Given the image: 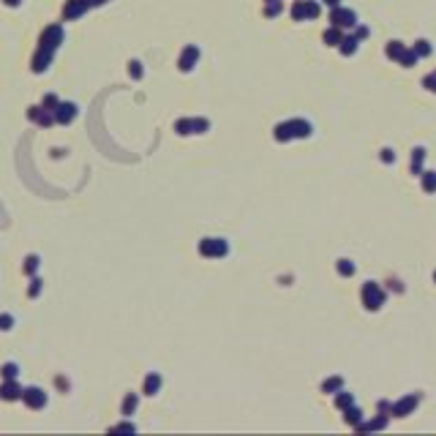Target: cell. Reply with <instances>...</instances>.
Here are the masks:
<instances>
[{
  "instance_id": "83f0119b",
  "label": "cell",
  "mask_w": 436,
  "mask_h": 436,
  "mask_svg": "<svg viewBox=\"0 0 436 436\" xmlns=\"http://www.w3.org/2000/svg\"><path fill=\"white\" fill-rule=\"evenodd\" d=\"M57 104H60V101H57V96H52V93H49V96H44V109L55 112V109H57Z\"/></svg>"
},
{
  "instance_id": "74e56055",
  "label": "cell",
  "mask_w": 436,
  "mask_h": 436,
  "mask_svg": "<svg viewBox=\"0 0 436 436\" xmlns=\"http://www.w3.org/2000/svg\"><path fill=\"white\" fill-rule=\"evenodd\" d=\"M368 36V27H357V38H365Z\"/></svg>"
},
{
  "instance_id": "484cf974",
  "label": "cell",
  "mask_w": 436,
  "mask_h": 436,
  "mask_svg": "<svg viewBox=\"0 0 436 436\" xmlns=\"http://www.w3.org/2000/svg\"><path fill=\"white\" fill-rule=\"evenodd\" d=\"M335 406H338V409H349V406H352V395H349V393H341L338 398H335Z\"/></svg>"
},
{
  "instance_id": "277c9868",
  "label": "cell",
  "mask_w": 436,
  "mask_h": 436,
  "mask_svg": "<svg viewBox=\"0 0 436 436\" xmlns=\"http://www.w3.org/2000/svg\"><path fill=\"white\" fill-rule=\"evenodd\" d=\"M382 303H385V289H382L379 284L368 281V284L363 287V305L368 308V311H376Z\"/></svg>"
},
{
  "instance_id": "3957f363",
  "label": "cell",
  "mask_w": 436,
  "mask_h": 436,
  "mask_svg": "<svg viewBox=\"0 0 436 436\" xmlns=\"http://www.w3.org/2000/svg\"><path fill=\"white\" fill-rule=\"evenodd\" d=\"M199 254L202 257H210V259H221L229 254V246H226V240H221V237H205V240L199 243Z\"/></svg>"
},
{
  "instance_id": "ba28073f",
  "label": "cell",
  "mask_w": 436,
  "mask_h": 436,
  "mask_svg": "<svg viewBox=\"0 0 436 436\" xmlns=\"http://www.w3.org/2000/svg\"><path fill=\"white\" fill-rule=\"evenodd\" d=\"M330 22H333V27H354L357 25V16H354V11L349 8H333V14H330Z\"/></svg>"
},
{
  "instance_id": "8fae6325",
  "label": "cell",
  "mask_w": 436,
  "mask_h": 436,
  "mask_svg": "<svg viewBox=\"0 0 436 436\" xmlns=\"http://www.w3.org/2000/svg\"><path fill=\"white\" fill-rule=\"evenodd\" d=\"M77 104H71V101H66V104H57V109H55V123H71L74 118H77Z\"/></svg>"
},
{
  "instance_id": "4316f807",
  "label": "cell",
  "mask_w": 436,
  "mask_h": 436,
  "mask_svg": "<svg viewBox=\"0 0 436 436\" xmlns=\"http://www.w3.org/2000/svg\"><path fill=\"white\" fill-rule=\"evenodd\" d=\"M338 273H341V276H352V273H354V265H352L349 259H341V262H338Z\"/></svg>"
},
{
  "instance_id": "5bb4252c",
  "label": "cell",
  "mask_w": 436,
  "mask_h": 436,
  "mask_svg": "<svg viewBox=\"0 0 436 436\" xmlns=\"http://www.w3.org/2000/svg\"><path fill=\"white\" fill-rule=\"evenodd\" d=\"M22 387L16 385V379H5V385H0V398L3 401H16V398H22Z\"/></svg>"
},
{
  "instance_id": "9c48e42d",
  "label": "cell",
  "mask_w": 436,
  "mask_h": 436,
  "mask_svg": "<svg viewBox=\"0 0 436 436\" xmlns=\"http://www.w3.org/2000/svg\"><path fill=\"white\" fill-rule=\"evenodd\" d=\"M22 401H25L30 409H44L46 406V393L41 390V387H27V390L22 393Z\"/></svg>"
},
{
  "instance_id": "9a60e30c",
  "label": "cell",
  "mask_w": 436,
  "mask_h": 436,
  "mask_svg": "<svg viewBox=\"0 0 436 436\" xmlns=\"http://www.w3.org/2000/svg\"><path fill=\"white\" fill-rule=\"evenodd\" d=\"M417 401H420L417 395H409V398H401L398 404L393 406V415H395V417H406V415H409V412L417 406Z\"/></svg>"
},
{
  "instance_id": "ffe728a7",
  "label": "cell",
  "mask_w": 436,
  "mask_h": 436,
  "mask_svg": "<svg viewBox=\"0 0 436 436\" xmlns=\"http://www.w3.org/2000/svg\"><path fill=\"white\" fill-rule=\"evenodd\" d=\"M0 374H3V379H16L19 368H16V363H5L3 368H0Z\"/></svg>"
},
{
  "instance_id": "44dd1931",
  "label": "cell",
  "mask_w": 436,
  "mask_h": 436,
  "mask_svg": "<svg viewBox=\"0 0 436 436\" xmlns=\"http://www.w3.org/2000/svg\"><path fill=\"white\" fill-rule=\"evenodd\" d=\"M423 188L436 191V172H423Z\"/></svg>"
},
{
  "instance_id": "60d3db41",
  "label": "cell",
  "mask_w": 436,
  "mask_h": 436,
  "mask_svg": "<svg viewBox=\"0 0 436 436\" xmlns=\"http://www.w3.org/2000/svg\"><path fill=\"white\" fill-rule=\"evenodd\" d=\"M265 3H281V0H265Z\"/></svg>"
},
{
  "instance_id": "7a4b0ae2",
  "label": "cell",
  "mask_w": 436,
  "mask_h": 436,
  "mask_svg": "<svg viewBox=\"0 0 436 436\" xmlns=\"http://www.w3.org/2000/svg\"><path fill=\"white\" fill-rule=\"evenodd\" d=\"M273 134H276L278 142H287V139H294V137H308L311 134V123H305V120H287V123H278Z\"/></svg>"
},
{
  "instance_id": "836d02e7",
  "label": "cell",
  "mask_w": 436,
  "mask_h": 436,
  "mask_svg": "<svg viewBox=\"0 0 436 436\" xmlns=\"http://www.w3.org/2000/svg\"><path fill=\"white\" fill-rule=\"evenodd\" d=\"M423 85H426L428 90H434V93H436V71H434V74H428V77L423 79Z\"/></svg>"
},
{
  "instance_id": "30bf717a",
  "label": "cell",
  "mask_w": 436,
  "mask_h": 436,
  "mask_svg": "<svg viewBox=\"0 0 436 436\" xmlns=\"http://www.w3.org/2000/svg\"><path fill=\"white\" fill-rule=\"evenodd\" d=\"M90 5H93V0H68L66 8H63V16H66V19H77V16H82Z\"/></svg>"
},
{
  "instance_id": "f546056e",
  "label": "cell",
  "mask_w": 436,
  "mask_h": 436,
  "mask_svg": "<svg viewBox=\"0 0 436 436\" xmlns=\"http://www.w3.org/2000/svg\"><path fill=\"white\" fill-rule=\"evenodd\" d=\"M281 14V3H267L265 5V16H278Z\"/></svg>"
},
{
  "instance_id": "e0dca14e",
  "label": "cell",
  "mask_w": 436,
  "mask_h": 436,
  "mask_svg": "<svg viewBox=\"0 0 436 436\" xmlns=\"http://www.w3.org/2000/svg\"><path fill=\"white\" fill-rule=\"evenodd\" d=\"M341 41H344V36H341V27H330V30L324 33V44H330V46H338Z\"/></svg>"
},
{
  "instance_id": "8d00e7d4",
  "label": "cell",
  "mask_w": 436,
  "mask_h": 436,
  "mask_svg": "<svg viewBox=\"0 0 436 436\" xmlns=\"http://www.w3.org/2000/svg\"><path fill=\"white\" fill-rule=\"evenodd\" d=\"M115 431H134V426H129V423H120V426H115Z\"/></svg>"
},
{
  "instance_id": "d4e9b609",
  "label": "cell",
  "mask_w": 436,
  "mask_h": 436,
  "mask_svg": "<svg viewBox=\"0 0 436 436\" xmlns=\"http://www.w3.org/2000/svg\"><path fill=\"white\" fill-rule=\"evenodd\" d=\"M415 55H417V57L431 55V44H428V41H417V44H415Z\"/></svg>"
},
{
  "instance_id": "f35d334b",
  "label": "cell",
  "mask_w": 436,
  "mask_h": 436,
  "mask_svg": "<svg viewBox=\"0 0 436 436\" xmlns=\"http://www.w3.org/2000/svg\"><path fill=\"white\" fill-rule=\"evenodd\" d=\"M324 3H327L330 8H338V5H341V0H324Z\"/></svg>"
},
{
  "instance_id": "f1b7e54d",
  "label": "cell",
  "mask_w": 436,
  "mask_h": 436,
  "mask_svg": "<svg viewBox=\"0 0 436 436\" xmlns=\"http://www.w3.org/2000/svg\"><path fill=\"white\" fill-rule=\"evenodd\" d=\"M338 387H341V376H333V379L324 382V393H333V390H338Z\"/></svg>"
},
{
  "instance_id": "603a6c76",
  "label": "cell",
  "mask_w": 436,
  "mask_h": 436,
  "mask_svg": "<svg viewBox=\"0 0 436 436\" xmlns=\"http://www.w3.org/2000/svg\"><path fill=\"white\" fill-rule=\"evenodd\" d=\"M346 423H352V426H363V423H360V409H354V406H349V409H346Z\"/></svg>"
},
{
  "instance_id": "1f68e13d",
  "label": "cell",
  "mask_w": 436,
  "mask_h": 436,
  "mask_svg": "<svg viewBox=\"0 0 436 436\" xmlns=\"http://www.w3.org/2000/svg\"><path fill=\"white\" fill-rule=\"evenodd\" d=\"M38 292H41V278H33V284H30V297H38Z\"/></svg>"
},
{
  "instance_id": "7c38bea8",
  "label": "cell",
  "mask_w": 436,
  "mask_h": 436,
  "mask_svg": "<svg viewBox=\"0 0 436 436\" xmlns=\"http://www.w3.org/2000/svg\"><path fill=\"white\" fill-rule=\"evenodd\" d=\"M196 60H199V49H196L194 44H191V46H185V49H183V55H180V63H177V66H180V71H191V68L196 66Z\"/></svg>"
},
{
  "instance_id": "ab89813d",
  "label": "cell",
  "mask_w": 436,
  "mask_h": 436,
  "mask_svg": "<svg viewBox=\"0 0 436 436\" xmlns=\"http://www.w3.org/2000/svg\"><path fill=\"white\" fill-rule=\"evenodd\" d=\"M22 0H5V5H19Z\"/></svg>"
},
{
  "instance_id": "d6986e66",
  "label": "cell",
  "mask_w": 436,
  "mask_h": 436,
  "mask_svg": "<svg viewBox=\"0 0 436 436\" xmlns=\"http://www.w3.org/2000/svg\"><path fill=\"white\" fill-rule=\"evenodd\" d=\"M385 426H387V417L382 415V417H376V420H371V423H363L360 431H374V428H385Z\"/></svg>"
},
{
  "instance_id": "4dcf8cb0",
  "label": "cell",
  "mask_w": 436,
  "mask_h": 436,
  "mask_svg": "<svg viewBox=\"0 0 436 436\" xmlns=\"http://www.w3.org/2000/svg\"><path fill=\"white\" fill-rule=\"evenodd\" d=\"M36 270H38V257H27L25 273H30V276H33V273H36Z\"/></svg>"
},
{
  "instance_id": "4fadbf2b",
  "label": "cell",
  "mask_w": 436,
  "mask_h": 436,
  "mask_svg": "<svg viewBox=\"0 0 436 436\" xmlns=\"http://www.w3.org/2000/svg\"><path fill=\"white\" fill-rule=\"evenodd\" d=\"M27 118L36 120L38 126H52V123H55V112H49V109H44V107H30Z\"/></svg>"
},
{
  "instance_id": "2e32d148",
  "label": "cell",
  "mask_w": 436,
  "mask_h": 436,
  "mask_svg": "<svg viewBox=\"0 0 436 436\" xmlns=\"http://www.w3.org/2000/svg\"><path fill=\"white\" fill-rule=\"evenodd\" d=\"M161 390V376L158 374H147L145 376V395H155Z\"/></svg>"
},
{
  "instance_id": "e575fe53",
  "label": "cell",
  "mask_w": 436,
  "mask_h": 436,
  "mask_svg": "<svg viewBox=\"0 0 436 436\" xmlns=\"http://www.w3.org/2000/svg\"><path fill=\"white\" fill-rule=\"evenodd\" d=\"M129 71H131V77H134V79H139V77H142V66H139L137 60L131 63V68H129Z\"/></svg>"
},
{
  "instance_id": "b9f144b4",
  "label": "cell",
  "mask_w": 436,
  "mask_h": 436,
  "mask_svg": "<svg viewBox=\"0 0 436 436\" xmlns=\"http://www.w3.org/2000/svg\"><path fill=\"white\" fill-rule=\"evenodd\" d=\"M434 278H436V273H434Z\"/></svg>"
},
{
  "instance_id": "d6a6232c",
  "label": "cell",
  "mask_w": 436,
  "mask_h": 436,
  "mask_svg": "<svg viewBox=\"0 0 436 436\" xmlns=\"http://www.w3.org/2000/svg\"><path fill=\"white\" fill-rule=\"evenodd\" d=\"M11 324H14V316L3 313V316H0V330H11Z\"/></svg>"
},
{
  "instance_id": "cb8c5ba5",
  "label": "cell",
  "mask_w": 436,
  "mask_h": 436,
  "mask_svg": "<svg viewBox=\"0 0 436 436\" xmlns=\"http://www.w3.org/2000/svg\"><path fill=\"white\" fill-rule=\"evenodd\" d=\"M137 409V395H126V401H123V415H131V412Z\"/></svg>"
},
{
  "instance_id": "5b68a950",
  "label": "cell",
  "mask_w": 436,
  "mask_h": 436,
  "mask_svg": "<svg viewBox=\"0 0 436 436\" xmlns=\"http://www.w3.org/2000/svg\"><path fill=\"white\" fill-rule=\"evenodd\" d=\"M387 57H390V60H398L401 66H415V60H417L415 49H406V46L398 44V41L387 44Z\"/></svg>"
},
{
  "instance_id": "52a82bcc",
  "label": "cell",
  "mask_w": 436,
  "mask_h": 436,
  "mask_svg": "<svg viewBox=\"0 0 436 436\" xmlns=\"http://www.w3.org/2000/svg\"><path fill=\"white\" fill-rule=\"evenodd\" d=\"M210 129V123H207L205 118H183L174 123V131L177 134H202Z\"/></svg>"
},
{
  "instance_id": "6da1fadb",
  "label": "cell",
  "mask_w": 436,
  "mask_h": 436,
  "mask_svg": "<svg viewBox=\"0 0 436 436\" xmlns=\"http://www.w3.org/2000/svg\"><path fill=\"white\" fill-rule=\"evenodd\" d=\"M60 41H63V27L60 25L46 27L44 36H41V44H38V52H36V57H33V71H44V68L49 66V60L57 52Z\"/></svg>"
},
{
  "instance_id": "8992f818",
  "label": "cell",
  "mask_w": 436,
  "mask_h": 436,
  "mask_svg": "<svg viewBox=\"0 0 436 436\" xmlns=\"http://www.w3.org/2000/svg\"><path fill=\"white\" fill-rule=\"evenodd\" d=\"M319 3H313V0H297V3L292 5V19L294 22H303V19H316L319 16Z\"/></svg>"
},
{
  "instance_id": "7402d4cb",
  "label": "cell",
  "mask_w": 436,
  "mask_h": 436,
  "mask_svg": "<svg viewBox=\"0 0 436 436\" xmlns=\"http://www.w3.org/2000/svg\"><path fill=\"white\" fill-rule=\"evenodd\" d=\"M423 158H426V150H423V147H417L415 150V158H412V172H420V164H423Z\"/></svg>"
},
{
  "instance_id": "ac0fdd59",
  "label": "cell",
  "mask_w": 436,
  "mask_h": 436,
  "mask_svg": "<svg viewBox=\"0 0 436 436\" xmlns=\"http://www.w3.org/2000/svg\"><path fill=\"white\" fill-rule=\"evenodd\" d=\"M357 41H360L357 36H349V38H344L338 46H341V52H344V55H354V49H357Z\"/></svg>"
},
{
  "instance_id": "d590c367",
  "label": "cell",
  "mask_w": 436,
  "mask_h": 436,
  "mask_svg": "<svg viewBox=\"0 0 436 436\" xmlns=\"http://www.w3.org/2000/svg\"><path fill=\"white\" fill-rule=\"evenodd\" d=\"M382 161H387V164H390V161H393V150H382Z\"/></svg>"
}]
</instances>
